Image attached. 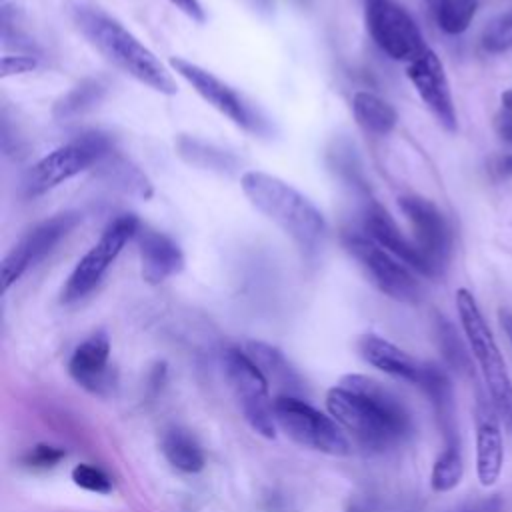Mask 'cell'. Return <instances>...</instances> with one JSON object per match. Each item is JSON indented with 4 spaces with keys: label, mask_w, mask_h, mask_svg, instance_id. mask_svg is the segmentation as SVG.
I'll return each instance as SVG.
<instances>
[{
    "label": "cell",
    "mask_w": 512,
    "mask_h": 512,
    "mask_svg": "<svg viewBox=\"0 0 512 512\" xmlns=\"http://www.w3.org/2000/svg\"><path fill=\"white\" fill-rule=\"evenodd\" d=\"M68 14L88 44L94 46L120 72L158 94L174 96L178 92L176 80L160 58L116 18L84 2L70 4Z\"/></svg>",
    "instance_id": "cell-2"
},
{
    "label": "cell",
    "mask_w": 512,
    "mask_h": 512,
    "mask_svg": "<svg viewBox=\"0 0 512 512\" xmlns=\"http://www.w3.org/2000/svg\"><path fill=\"white\" fill-rule=\"evenodd\" d=\"M38 66L36 56H26V54H18V56H2V64H0V76L8 78L14 74H24L30 72Z\"/></svg>",
    "instance_id": "cell-32"
},
{
    "label": "cell",
    "mask_w": 512,
    "mask_h": 512,
    "mask_svg": "<svg viewBox=\"0 0 512 512\" xmlns=\"http://www.w3.org/2000/svg\"><path fill=\"white\" fill-rule=\"evenodd\" d=\"M134 240L138 244L142 278L148 284H160L184 268L180 246L164 232L140 222Z\"/></svg>",
    "instance_id": "cell-17"
},
{
    "label": "cell",
    "mask_w": 512,
    "mask_h": 512,
    "mask_svg": "<svg viewBox=\"0 0 512 512\" xmlns=\"http://www.w3.org/2000/svg\"><path fill=\"white\" fill-rule=\"evenodd\" d=\"M420 2H422L424 8L428 10V14H430L432 18H436V16L442 12V8L446 6L448 0H420Z\"/></svg>",
    "instance_id": "cell-36"
},
{
    "label": "cell",
    "mask_w": 512,
    "mask_h": 512,
    "mask_svg": "<svg viewBox=\"0 0 512 512\" xmlns=\"http://www.w3.org/2000/svg\"><path fill=\"white\" fill-rule=\"evenodd\" d=\"M502 128L512 124V90L502 94Z\"/></svg>",
    "instance_id": "cell-34"
},
{
    "label": "cell",
    "mask_w": 512,
    "mask_h": 512,
    "mask_svg": "<svg viewBox=\"0 0 512 512\" xmlns=\"http://www.w3.org/2000/svg\"><path fill=\"white\" fill-rule=\"evenodd\" d=\"M364 22L374 44L392 60L410 64L428 50L416 20L398 0H364Z\"/></svg>",
    "instance_id": "cell-10"
},
{
    "label": "cell",
    "mask_w": 512,
    "mask_h": 512,
    "mask_svg": "<svg viewBox=\"0 0 512 512\" xmlns=\"http://www.w3.org/2000/svg\"><path fill=\"white\" fill-rule=\"evenodd\" d=\"M502 136H504L508 142H512V124H508V126L502 128Z\"/></svg>",
    "instance_id": "cell-39"
},
{
    "label": "cell",
    "mask_w": 512,
    "mask_h": 512,
    "mask_svg": "<svg viewBox=\"0 0 512 512\" xmlns=\"http://www.w3.org/2000/svg\"><path fill=\"white\" fill-rule=\"evenodd\" d=\"M478 8V0H448L442 12L434 18L438 28L446 34L458 36L468 30Z\"/></svg>",
    "instance_id": "cell-27"
},
{
    "label": "cell",
    "mask_w": 512,
    "mask_h": 512,
    "mask_svg": "<svg viewBox=\"0 0 512 512\" xmlns=\"http://www.w3.org/2000/svg\"><path fill=\"white\" fill-rule=\"evenodd\" d=\"M498 320H500V326H502L504 334L508 336V340H510V344H512V312L506 310V308H502V310L498 312Z\"/></svg>",
    "instance_id": "cell-35"
},
{
    "label": "cell",
    "mask_w": 512,
    "mask_h": 512,
    "mask_svg": "<svg viewBox=\"0 0 512 512\" xmlns=\"http://www.w3.org/2000/svg\"><path fill=\"white\" fill-rule=\"evenodd\" d=\"M274 418L276 426L304 448L330 456H348L352 450L342 426L298 396H276Z\"/></svg>",
    "instance_id": "cell-7"
},
{
    "label": "cell",
    "mask_w": 512,
    "mask_h": 512,
    "mask_svg": "<svg viewBox=\"0 0 512 512\" xmlns=\"http://www.w3.org/2000/svg\"><path fill=\"white\" fill-rule=\"evenodd\" d=\"M64 458V450L60 448H54V446H46V444H38L34 446L28 456L24 458L26 464L30 466H40V468H46V466H54L56 462H60Z\"/></svg>",
    "instance_id": "cell-31"
},
{
    "label": "cell",
    "mask_w": 512,
    "mask_h": 512,
    "mask_svg": "<svg viewBox=\"0 0 512 512\" xmlns=\"http://www.w3.org/2000/svg\"><path fill=\"white\" fill-rule=\"evenodd\" d=\"M498 170H500V174H504V176H512V154H508V156H504V158L500 160Z\"/></svg>",
    "instance_id": "cell-38"
},
{
    "label": "cell",
    "mask_w": 512,
    "mask_h": 512,
    "mask_svg": "<svg viewBox=\"0 0 512 512\" xmlns=\"http://www.w3.org/2000/svg\"><path fill=\"white\" fill-rule=\"evenodd\" d=\"M352 114L356 124L374 136L390 134L398 124V112L392 104L374 92L358 90L352 96Z\"/></svg>",
    "instance_id": "cell-21"
},
{
    "label": "cell",
    "mask_w": 512,
    "mask_h": 512,
    "mask_svg": "<svg viewBox=\"0 0 512 512\" xmlns=\"http://www.w3.org/2000/svg\"><path fill=\"white\" fill-rule=\"evenodd\" d=\"M140 228V218L134 214L116 216L100 234L98 242L78 260L70 276L62 286L60 300L72 304L88 296L106 276L110 266L116 262L124 246L134 240Z\"/></svg>",
    "instance_id": "cell-8"
},
{
    "label": "cell",
    "mask_w": 512,
    "mask_h": 512,
    "mask_svg": "<svg viewBox=\"0 0 512 512\" xmlns=\"http://www.w3.org/2000/svg\"><path fill=\"white\" fill-rule=\"evenodd\" d=\"M342 244L380 292L404 304H416L422 298V286L412 274V268L382 248L364 230H346Z\"/></svg>",
    "instance_id": "cell-6"
},
{
    "label": "cell",
    "mask_w": 512,
    "mask_h": 512,
    "mask_svg": "<svg viewBox=\"0 0 512 512\" xmlns=\"http://www.w3.org/2000/svg\"><path fill=\"white\" fill-rule=\"evenodd\" d=\"M162 452L166 460L182 472H200L204 468V452L198 442L182 428H172L162 436Z\"/></svg>",
    "instance_id": "cell-23"
},
{
    "label": "cell",
    "mask_w": 512,
    "mask_h": 512,
    "mask_svg": "<svg viewBox=\"0 0 512 512\" xmlns=\"http://www.w3.org/2000/svg\"><path fill=\"white\" fill-rule=\"evenodd\" d=\"M246 4H250L256 12H262V14H270L272 8H274V0H244Z\"/></svg>",
    "instance_id": "cell-37"
},
{
    "label": "cell",
    "mask_w": 512,
    "mask_h": 512,
    "mask_svg": "<svg viewBox=\"0 0 512 512\" xmlns=\"http://www.w3.org/2000/svg\"><path fill=\"white\" fill-rule=\"evenodd\" d=\"M106 92V84L98 78H88L74 86L68 94H64L56 104H54V116L56 118H72L78 116L92 106H96Z\"/></svg>",
    "instance_id": "cell-25"
},
{
    "label": "cell",
    "mask_w": 512,
    "mask_h": 512,
    "mask_svg": "<svg viewBox=\"0 0 512 512\" xmlns=\"http://www.w3.org/2000/svg\"><path fill=\"white\" fill-rule=\"evenodd\" d=\"M224 374L248 426L264 438H274L278 426L274 400L268 394L270 384L244 348H228L224 352Z\"/></svg>",
    "instance_id": "cell-9"
},
{
    "label": "cell",
    "mask_w": 512,
    "mask_h": 512,
    "mask_svg": "<svg viewBox=\"0 0 512 512\" xmlns=\"http://www.w3.org/2000/svg\"><path fill=\"white\" fill-rule=\"evenodd\" d=\"M362 230L372 240H376L382 248L392 252L398 260H402L408 268H412L414 272H418V274H422L426 278H436L432 268H430V264H428V260L418 250L416 242L410 240L400 230L396 220L388 214V210L382 208L374 200H366V204H364V210H362Z\"/></svg>",
    "instance_id": "cell-15"
},
{
    "label": "cell",
    "mask_w": 512,
    "mask_h": 512,
    "mask_svg": "<svg viewBox=\"0 0 512 512\" xmlns=\"http://www.w3.org/2000/svg\"><path fill=\"white\" fill-rule=\"evenodd\" d=\"M168 64L182 80H186L192 86V90L204 102H208L214 110H218L238 128L256 136L268 132V122L260 116V112L224 80L182 56H170Z\"/></svg>",
    "instance_id": "cell-11"
},
{
    "label": "cell",
    "mask_w": 512,
    "mask_h": 512,
    "mask_svg": "<svg viewBox=\"0 0 512 512\" xmlns=\"http://www.w3.org/2000/svg\"><path fill=\"white\" fill-rule=\"evenodd\" d=\"M406 74L412 86L416 88L418 96L434 114V118L442 124V128L448 132H456V108L440 58L428 48L422 56L408 64Z\"/></svg>",
    "instance_id": "cell-14"
},
{
    "label": "cell",
    "mask_w": 512,
    "mask_h": 512,
    "mask_svg": "<svg viewBox=\"0 0 512 512\" xmlns=\"http://www.w3.org/2000/svg\"><path fill=\"white\" fill-rule=\"evenodd\" d=\"M456 310H458L460 324L466 334L470 352L486 382L490 400L500 420L506 424V428L512 434V380L506 370L502 352L494 340V334L488 328V322L484 320L478 308V302L470 290L466 288L456 290Z\"/></svg>",
    "instance_id": "cell-4"
},
{
    "label": "cell",
    "mask_w": 512,
    "mask_h": 512,
    "mask_svg": "<svg viewBox=\"0 0 512 512\" xmlns=\"http://www.w3.org/2000/svg\"><path fill=\"white\" fill-rule=\"evenodd\" d=\"M108 356L110 340L106 332H94L74 350L68 362V372L88 392L106 396L116 384V374L108 366Z\"/></svg>",
    "instance_id": "cell-16"
},
{
    "label": "cell",
    "mask_w": 512,
    "mask_h": 512,
    "mask_svg": "<svg viewBox=\"0 0 512 512\" xmlns=\"http://www.w3.org/2000/svg\"><path fill=\"white\" fill-rule=\"evenodd\" d=\"M438 332H440V340H442V346H444L450 362L456 364V366H466L468 364V354H466L458 334L454 332V328L446 320H440Z\"/></svg>",
    "instance_id": "cell-30"
},
{
    "label": "cell",
    "mask_w": 512,
    "mask_h": 512,
    "mask_svg": "<svg viewBox=\"0 0 512 512\" xmlns=\"http://www.w3.org/2000/svg\"><path fill=\"white\" fill-rule=\"evenodd\" d=\"M358 352L368 364H372L374 368H378L390 376L402 378V380L418 384V386L424 384L428 364L418 362L406 350L398 348L396 344H392L390 340H386L382 336H376V334L360 336Z\"/></svg>",
    "instance_id": "cell-19"
},
{
    "label": "cell",
    "mask_w": 512,
    "mask_h": 512,
    "mask_svg": "<svg viewBox=\"0 0 512 512\" xmlns=\"http://www.w3.org/2000/svg\"><path fill=\"white\" fill-rule=\"evenodd\" d=\"M464 474V464H462V454L458 450L456 442H450L442 454L436 458L432 466V476L430 484L436 492H448L456 488L462 480Z\"/></svg>",
    "instance_id": "cell-26"
},
{
    "label": "cell",
    "mask_w": 512,
    "mask_h": 512,
    "mask_svg": "<svg viewBox=\"0 0 512 512\" xmlns=\"http://www.w3.org/2000/svg\"><path fill=\"white\" fill-rule=\"evenodd\" d=\"M166 2H170L174 8H178L182 14H186L190 20H194L198 24H202L206 20L200 0H166Z\"/></svg>",
    "instance_id": "cell-33"
},
{
    "label": "cell",
    "mask_w": 512,
    "mask_h": 512,
    "mask_svg": "<svg viewBox=\"0 0 512 512\" xmlns=\"http://www.w3.org/2000/svg\"><path fill=\"white\" fill-rule=\"evenodd\" d=\"M72 482L88 492L96 494H108L112 490L110 478L100 470L90 464H76L72 468Z\"/></svg>",
    "instance_id": "cell-29"
},
{
    "label": "cell",
    "mask_w": 512,
    "mask_h": 512,
    "mask_svg": "<svg viewBox=\"0 0 512 512\" xmlns=\"http://www.w3.org/2000/svg\"><path fill=\"white\" fill-rule=\"evenodd\" d=\"M482 48L490 54L512 48V8L496 16L482 32Z\"/></svg>",
    "instance_id": "cell-28"
},
{
    "label": "cell",
    "mask_w": 512,
    "mask_h": 512,
    "mask_svg": "<svg viewBox=\"0 0 512 512\" xmlns=\"http://www.w3.org/2000/svg\"><path fill=\"white\" fill-rule=\"evenodd\" d=\"M176 148H178V154L188 164H194L200 168L224 172V170H232L236 166V160L226 150L214 148L212 144H206L192 136H180L176 142Z\"/></svg>",
    "instance_id": "cell-24"
},
{
    "label": "cell",
    "mask_w": 512,
    "mask_h": 512,
    "mask_svg": "<svg viewBox=\"0 0 512 512\" xmlns=\"http://www.w3.org/2000/svg\"><path fill=\"white\" fill-rule=\"evenodd\" d=\"M244 352L260 368V372L264 374L268 384L272 382L274 386H278L282 390L280 396H294L292 392L298 390V386H294V384H298V378L280 350H276L274 346L264 344V342H248L244 346Z\"/></svg>",
    "instance_id": "cell-22"
},
{
    "label": "cell",
    "mask_w": 512,
    "mask_h": 512,
    "mask_svg": "<svg viewBox=\"0 0 512 512\" xmlns=\"http://www.w3.org/2000/svg\"><path fill=\"white\" fill-rule=\"evenodd\" d=\"M2 2H6V0H2Z\"/></svg>",
    "instance_id": "cell-40"
},
{
    "label": "cell",
    "mask_w": 512,
    "mask_h": 512,
    "mask_svg": "<svg viewBox=\"0 0 512 512\" xmlns=\"http://www.w3.org/2000/svg\"><path fill=\"white\" fill-rule=\"evenodd\" d=\"M398 206L410 222L418 250L428 260L434 276H440L446 270L452 248V234L444 214L432 200L416 194L402 196Z\"/></svg>",
    "instance_id": "cell-13"
},
{
    "label": "cell",
    "mask_w": 512,
    "mask_h": 512,
    "mask_svg": "<svg viewBox=\"0 0 512 512\" xmlns=\"http://www.w3.org/2000/svg\"><path fill=\"white\" fill-rule=\"evenodd\" d=\"M80 222L82 214L78 210H66L32 226L0 262L2 292L20 280L28 268L44 260L54 250V246L64 240Z\"/></svg>",
    "instance_id": "cell-12"
},
{
    "label": "cell",
    "mask_w": 512,
    "mask_h": 512,
    "mask_svg": "<svg viewBox=\"0 0 512 512\" xmlns=\"http://www.w3.org/2000/svg\"><path fill=\"white\" fill-rule=\"evenodd\" d=\"M110 152H114L110 134L100 130L84 132L42 156L28 170L24 178V192L28 196H40L80 172L98 166Z\"/></svg>",
    "instance_id": "cell-5"
},
{
    "label": "cell",
    "mask_w": 512,
    "mask_h": 512,
    "mask_svg": "<svg viewBox=\"0 0 512 512\" xmlns=\"http://www.w3.org/2000/svg\"><path fill=\"white\" fill-rule=\"evenodd\" d=\"M326 408L342 430L370 452H384L410 432V414L404 404L364 374H348L330 388Z\"/></svg>",
    "instance_id": "cell-1"
},
{
    "label": "cell",
    "mask_w": 512,
    "mask_h": 512,
    "mask_svg": "<svg viewBox=\"0 0 512 512\" xmlns=\"http://www.w3.org/2000/svg\"><path fill=\"white\" fill-rule=\"evenodd\" d=\"M240 188L248 202L304 252H314L320 246L326 232V220L314 202L292 184L268 172L248 170L240 176Z\"/></svg>",
    "instance_id": "cell-3"
},
{
    "label": "cell",
    "mask_w": 512,
    "mask_h": 512,
    "mask_svg": "<svg viewBox=\"0 0 512 512\" xmlns=\"http://www.w3.org/2000/svg\"><path fill=\"white\" fill-rule=\"evenodd\" d=\"M96 168H98V176L106 184H110L126 194H132L140 200H150L154 194V188H152V182L148 180V176L136 164H132L128 158L118 154L116 150L110 152Z\"/></svg>",
    "instance_id": "cell-20"
},
{
    "label": "cell",
    "mask_w": 512,
    "mask_h": 512,
    "mask_svg": "<svg viewBox=\"0 0 512 512\" xmlns=\"http://www.w3.org/2000/svg\"><path fill=\"white\" fill-rule=\"evenodd\" d=\"M504 448L500 416L492 400H478L476 408V474L482 486H492L502 472Z\"/></svg>",
    "instance_id": "cell-18"
}]
</instances>
